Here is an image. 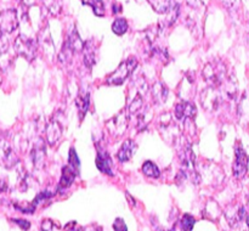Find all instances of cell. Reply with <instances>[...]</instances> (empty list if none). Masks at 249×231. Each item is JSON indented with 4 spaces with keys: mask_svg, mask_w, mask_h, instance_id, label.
Instances as JSON below:
<instances>
[{
    "mask_svg": "<svg viewBox=\"0 0 249 231\" xmlns=\"http://www.w3.org/2000/svg\"><path fill=\"white\" fill-rule=\"evenodd\" d=\"M202 75H203L204 80L211 84V87L215 88L220 87L229 77L226 65L220 60H213L206 63L202 70Z\"/></svg>",
    "mask_w": 249,
    "mask_h": 231,
    "instance_id": "6da1fadb",
    "label": "cell"
},
{
    "mask_svg": "<svg viewBox=\"0 0 249 231\" xmlns=\"http://www.w3.org/2000/svg\"><path fill=\"white\" fill-rule=\"evenodd\" d=\"M225 218L238 231H249V215L245 207L231 206L225 211Z\"/></svg>",
    "mask_w": 249,
    "mask_h": 231,
    "instance_id": "7a4b0ae2",
    "label": "cell"
},
{
    "mask_svg": "<svg viewBox=\"0 0 249 231\" xmlns=\"http://www.w3.org/2000/svg\"><path fill=\"white\" fill-rule=\"evenodd\" d=\"M223 91L220 88L209 87L206 90H203L201 94V104L203 108L208 112H216L224 104Z\"/></svg>",
    "mask_w": 249,
    "mask_h": 231,
    "instance_id": "3957f363",
    "label": "cell"
},
{
    "mask_svg": "<svg viewBox=\"0 0 249 231\" xmlns=\"http://www.w3.org/2000/svg\"><path fill=\"white\" fill-rule=\"evenodd\" d=\"M138 66V61L136 58H128V60L123 61L121 65L118 66L116 71L112 73L111 75H108L106 83L108 85H121L125 82V79H128L130 77L131 73L134 72V70Z\"/></svg>",
    "mask_w": 249,
    "mask_h": 231,
    "instance_id": "277c9868",
    "label": "cell"
},
{
    "mask_svg": "<svg viewBox=\"0 0 249 231\" xmlns=\"http://www.w3.org/2000/svg\"><path fill=\"white\" fill-rule=\"evenodd\" d=\"M17 55L22 56L27 61H33L38 53V43L26 36H18L14 43Z\"/></svg>",
    "mask_w": 249,
    "mask_h": 231,
    "instance_id": "5b68a950",
    "label": "cell"
},
{
    "mask_svg": "<svg viewBox=\"0 0 249 231\" xmlns=\"http://www.w3.org/2000/svg\"><path fill=\"white\" fill-rule=\"evenodd\" d=\"M129 116H130V113H129L128 109H123L106 122L107 130L113 138H119V136H123L125 134L129 124Z\"/></svg>",
    "mask_w": 249,
    "mask_h": 231,
    "instance_id": "8992f818",
    "label": "cell"
},
{
    "mask_svg": "<svg viewBox=\"0 0 249 231\" xmlns=\"http://www.w3.org/2000/svg\"><path fill=\"white\" fill-rule=\"evenodd\" d=\"M248 162L249 158L245 148L242 147L240 142H237L235 147V162L232 165V173L236 179H242L247 174Z\"/></svg>",
    "mask_w": 249,
    "mask_h": 231,
    "instance_id": "52a82bcc",
    "label": "cell"
},
{
    "mask_svg": "<svg viewBox=\"0 0 249 231\" xmlns=\"http://www.w3.org/2000/svg\"><path fill=\"white\" fill-rule=\"evenodd\" d=\"M160 130L163 139H165L168 142H172L179 138L180 130L170 113H164L160 117Z\"/></svg>",
    "mask_w": 249,
    "mask_h": 231,
    "instance_id": "ba28073f",
    "label": "cell"
},
{
    "mask_svg": "<svg viewBox=\"0 0 249 231\" xmlns=\"http://www.w3.org/2000/svg\"><path fill=\"white\" fill-rule=\"evenodd\" d=\"M18 27V16L16 10L9 9L0 12V33L10 34Z\"/></svg>",
    "mask_w": 249,
    "mask_h": 231,
    "instance_id": "9c48e42d",
    "label": "cell"
},
{
    "mask_svg": "<svg viewBox=\"0 0 249 231\" xmlns=\"http://www.w3.org/2000/svg\"><path fill=\"white\" fill-rule=\"evenodd\" d=\"M18 163V157L15 153L14 148L9 141L1 139L0 140V165L6 169H11Z\"/></svg>",
    "mask_w": 249,
    "mask_h": 231,
    "instance_id": "30bf717a",
    "label": "cell"
},
{
    "mask_svg": "<svg viewBox=\"0 0 249 231\" xmlns=\"http://www.w3.org/2000/svg\"><path fill=\"white\" fill-rule=\"evenodd\" d=\"M63 133V124L61 121L56 117H53L50 121L48 122L45 128V141L49 145H55L58 140L61 139Z\"/></svg>",
    "mask_w": 249,
    "mask_h": 231,
    "instance_id": "8fae6325",
    "label": "cell"
},
{
    "mask_svg": "<svg viewBox=\"0 0 249 231\" xmlns=\"http://www.w3.org/2000/svg\"><path fill=\"white\" fill-rule=\"evenodd\" d=\"M197 114V108L196 105L192 104L190 101H184L175 106L174 108V117L178 121H187V119H195Z\"/></svg>",
    "mask_w": 249,
    "mask_h": 231,
    "instance_id": "7c38bea8",
    "label": "cell"
},
{
    "mask_svg": "<svg viewBox=\"0 0 249 231\" xmlns=\"http://www.w3.org/2000/svg\"><path fill=\"white\" fill-rule=\"evenodd\" d=\"M96 167L100 172L104 174L113 177V172H112V160L109 157L108 152L105 150L102 146L97 145V153H96Z\"/></svg>",
    "mask_w": 249,
    "mask_h": 231,
    "instance_id": "4fadbf2b",
    "label": "cell"
},
{
    "mask_svg": "<svg viewBox=\"0 0 249 231\" xmlns=\"http://www.w3.org/2000/svg\"><path fill=\"white\" fill-rule=\"evenodd\" d=\"M31 158L32 162H33V165L36 169H40V168L44 167L46 160V148L43 140H39V142H36L34 145V147L32 148Z\"/></svg>",
    "mask_w": 249,
    "mask_h": 231,
    "instance_id": "5bb4252c",
    "label": "cell"
},
{
    "mask_svg": "<svg viewBox=\"0 0 249 231\" xmlns=\"http://www.w3.org/2000/svg\"><path fill=\"white\" fill-rule=\"evenodd\" d=\"M78 170L74 169L73 167H71L70 164L65 165L62 168V174H61V180L60 184H58V191H63V190H67L68 187H71V185L74 182L75 178H77Z\"/></svg>",
    "mask_w": 249,
    "mask_h": 231,
    "instance_id": "9a60e30c",
    "label": "cell"
},
{
    "mask_svg": "<svg viewBox=\"0 0 249 231\" xmlns=\"http://www.w3.org/2000/svg\"><path fill=\"white\" fill-rule=\"evenodd\" d=\"M136 151V143L134 142L131 139H128L123 142L122 147L119 148L118 153H117V160L121 163H125L131 160L133 155Z\"/></svg>",
    "mask_w": 249,
    "mask_h": 231,
    "instance_id": "2e32d148",
    "label": "cell"
},
{
    "mask_svg": "<svg viewBox=\"0 0 249 231\" xmlns=\"http://www.w3.org/2000/svg\"><path fill=\"white\" fill-rule=\"evenodd\" d=\"M152 97L155 100L156 104H165L168 100V95H169V89L165 84L162 82H156L152 85Z\"/></svg>",
    "mask_w": 249,
    "mask_h": 231,
    "instance_id": "e0dca14e",
    "label": "cell"
},
{
    "mask_svg": "<svg viewBox=\"0 0 249 231\" xmlns=\"http://www.w3.org/2000/svg\"><path fill=\"white\" fill-rule=\"evenodd\" d=\"M65 44L73 51V53H80V51H83L85 43L82 40L79 34H78L77 29H72V31L70 32V34H68Z\"/></svg>",
    "mask_w": 249,
    "mask_h": 231,
    "instance_id": "ac0fdd59",
    "label": "cell"
},
{
    "mask_svg": "<svg viewBox=\"0 0 249 231\" xmlns=\"http://www.w3.org/2000/svg\"><path fill=\"white\" fill-rule=\"evenodd\" d=\"M237 113L242 123L249 124V91H246L241 97L237 106Z\"/></svg>",
    "mask_w": 249,
    "mask_h": 231,
    "instance_id": "d6986e66",
    "label": "cell"
},
{
    "mask_svg": "<svg viewBox=\"0 0 249 231\" xmlns=\"http://www.w3.org/2000/svg\"><path fill=\"white\" fill-rule=\"evenodd\" d=\"M75 106H77L78 113H79L80 119H83L90 107V94L89 92H87V91L79 92L77 96V99H75Z\"/></svg>",
    "mask_w": 249,
    "mask_h": 231,
    "instance_id": "ffe728a7",
    "label": "cell"
},
{
    "mask_svg": "<svg viewBox=\"0 0 249 231\" xmlns=\"http://www.w3.org/2000/svg\"><path fill=\"white\" fill-rule=\"evenodd\" d=\"M83 53H84L85 66L90 70L95 65V62H96V50H95L94 41H88V43L84 44Z\"/></svg>",
    "mask_w": 249,
    "mask_h": 231,
    "instance_id": "44dd1931",
    "label": "cell"
},
{
    "mask_svg": "<svg viewBox=\"0 0 249 231\" xmlns=\"http://www.w3.org/2000/svg\"><path fill=\"white\" fill-rule=\"evenodd\" d=\"M192 87H194V80L191 78L182 79L181 84L179 85V96L181 97V100L189 101L192 94H195V89H192Z\"/></svg>",
    "mask_w": 249,
    "mask_h": 231,
    "instance_id": "7402d4cb",
    "label": "cell"
},
{
    "mask_svg": "<svg viewBox=\"0 0 249 231\" xmlns=\"http://www.w3.org/2000/svg\"><path fill=\"white\" fill-rule=\"evenodd\" d=\"M142 173L151 179H158L160 177V170L152 160H146L142 164Z\"/></svg>",
    "mask_w": 249,
    "mask_h": 231,
    "instance_id": "603a6c76",
    "label": "cell"
},
{
    "mask_svg": "<svg viewBox=\"0 0 249 231\" xmlns=\"http://www.w3.org/2000/svg\"><path fill=\"white\" fill-rule=\"evenodd\" d=\"M151 4L158 14H168L175 2L174 0H151Z\"/></svg>",
    "mask_w": 249,
    "mask_h": 231,
    "instance_id": "cb8c5ba5",
    "label": "cell"
},
{
    "mask_svg": "<svg viewBox=\"0 0 249 231\" xmlns=\"http://www.w3.org/2000/svg\"><path fill=\"white\" fill-rule=\"evenodd\" d=\"M83 4L89 5L96 16L102 17L105 15V5L102 0H83Z\"/></svg>",
    "mask_w": 249,
    "mask_h": 231,
    "instance_id": "d4e9b609",
    "label": "cell"
},
{
    "mask_svg": "<svg viewBox=\"0 0 249 231\" xmlns=\"http://www.w3.org/2000/svg\"><path fill=\"white\" fill-rule=\"evenodd\" d=\"M128 22L124 18H117L116 21L113 22V24H112V31H113V33L117 34V36H123L124 33L128 32Z\"/></svg>",
    "mask_w": 249,
    "mask_h": 231,
    "instance_id": "484cf974",
    "label": "cell"
},
{
    "mask_svg": "<svg viewBox=\"0 0 249 231\" xmlns=\"http://www.w3.org/2000/svg\"><path fill=\"white\" fill-rule=\"evenodd\" d=\"M143 106V100H142V96H141L139 92H136L135 97H134V100L131 101L130 106H129L128 111L130 114H134V113H138V112H140V109L142 108Z\"/></svg>",
    "mask_w": 249,
    "mask_h": 231,
    "instance_id": "4316f807",
    "label": "cell"
},
{
    "mask_svg": "<svg viewBox=\"0 0 249 231\" xmlns=\"http://www.w3.org/2000/svg\"><path fill=\"white\" fill-rule=\"evenodd\" d=\"M167 15H168V17H167V19H165V21H167V24H168V26H173V24L177 22L178 17H179V15H180V6H179V5H178V4L173 5V7L169 10V12H168Z\"/></svg>",
    "mask_w": 249,
    "mask_h": 231,
    "instance_id": "83f0119b",
    "label": "cell"
},
{
    "mask_svg": "<svg viewBox=\"0 0 249 231\" xmlns=\"http://www.w3.org/2000/svg\"><path fill=\"white\" fill-rule=\"evenodd\" d=\"M195 223H196V220H195V218L191 214H184L181 218L180 225H181V229L184 231H191L192 229H194Z\"/></svg>",
    "mask_w": 249,
    "mask_h": 231,
    "instance_id": "f1b7e54d",
    "label": "cell"
},
{
    "mask_svg": "<svg viewBox=\"0 0 249 231\" xmlns=\"http://www.w3.org/2000/svg\"><path fill=\"white\" fill-rule=\"evenodd\" d=\"M206 216H211L212 219L218 218L219 207L214 201H209V203L206 206Z\"/></svg>",
    "mask_w": 249,
    "mask_h": 231,
    "instance_id": "f546056e",
    "label": "cell"
},
{
    "mask_svg": "<svg viewBox=\"0 0 249 231\" xmlns=\"http://www.w3.org/2000/svg\"><path fill=\"white\" fill-rule=\"evenodd\" d=\"M68 164H70L71 167L74 168V169L79 170V167H80L79 158H78L77 152H75V150H74V148H73V147L70 150V157H68Z\"/></svg>",
    "mask_w": 249,
    "mask_h": 231,
    "instance_id": "4dcf8cb0",
    "label": "cell"
},
{
    "mask_svg": "<svg viewBox=\"0 0 249 231\" xmlns=\"http://www.w3.org/2000/svg\"><path fill=\"white\" fill-rule=\"evenodd\" d=\"M51 197H53V194H51L50 191H48V190H45V191L40 192V194H39L38 196H36V198H34L33 206L36 207V206H38V204H40L41 202H45L46 199L51 198Z\"/></svg>",
    "mask_w": 249,
    "mask_h": 231,
    "instance_id": "1f68e13d",
    "label": "cell"
},
{
    "mask_svg": "<svg viewBox=\"0 0 249 231\" xmlns=\"http://www.w3.org/2000/svg\"><path fill=\"white\" fill-rule=\"evenodd\" d=\"M41 231H58V226L50 219H45L41 223Z\"/></svg>",
    "mask_w": 249,
    "mask_h": 231,
    "instance_id": "d6a6232c",
    "label": "cell"
},
{
    "mask_svg": "<svg viewBox=\"0 0 249 231\" xmlns=\"http://www.w3.org/2000/svg\"><path fill=\"white\" fill-rule=\"evenodd\" d=\"M113 229L116 231H128L125 223L122 218H117L113 223Z\"/></svg>",
    "mask_w": 249,
    "mask_h": 231,
    "instance_id": "836d02e7",
    "label": "cell"
},
{
    "mask_svg": "<svg viewBox=\"0 0 249 231\" xmlns=\"http://www.w3.org/2000/svg\"><path fill=\"white\" fill-rule=\"evenodd\" d=\"M12 221L16 223L22 230H29V228H31V223L26 220V219H12Z\"/></svg>",
    "mask_w": 249,
    "mask_h": 231,
    "instance_id": "e575fe53",
    "label": "cell"
},
{
    "mask_svg": "<svg viewBox=\"0 0 249 231\" xmlns=\"http://www.w3.org/2000/svg\"><path fill=\"white\" fill-rule=\"evenodd\" d=\"M7 46H9V44H7L6 38L4 36V34L0 33V55H2L4 53H6Z\"/></svg>",
    "mask_w": 249,
    "mask_h": 231,
    "instance_id": "d590c367",
    "label": "cell"
},
{
    "mask_svg": "<svg viewBox=\"0 0 249 231\" xmlns=\"http://www.w3.org/2000/svg\"><path fill=\"white\" fill-rule=\"evenodd\" d=\"M186 4L192 9H199L203 6V0H186Z\"/></svg>",
    "mask_w": 249,
    "mask_h": 231,
    "instance_id": "8d00e7d4",
    "label": "cell"
},
{
    "mask_svg": "<svg viewBox=\"0 0 249 231\" xmlns=\"http://www.w3.org/2000/svg\"><path fill=\"white\" fill-rule=\"evenodd\" d=\"M78 226H77V223L75 221H71V223H68L67 225L65 226V231H78Z\"/></svg>",
    "mask_w": 249,
    "mask_h": 231,
    "instance_id": "74e56055",
    "label": "cell"
},
{
    "mask_svg": "<svg viewBox=\"0 0 249 231\" xmlns=\"http://www.w3.org/2000/svg\"><path fill=\"white\" fill-rule=\"evenodd\" d=\"M78 231H101V229L99 228V226H87V228H79L78 229Z\"/></svg>",
    "mask_w": 249,
    "mask_h": 231,
    "instance_id": "f35d334b",
    "label": "cell"
},
{
    "mask_svg": "<svg viewBox=\"0 0 249 231\" xmlns=\"http://www.w3.org/2000/svg\"><path fill=\"white\" fill-rule=\"evenodd\" d=\"M219 1L225 5L226 7H232L236 4V0H219Z\"/></svg>",
    "mask_w": 249,
    "mask_h": 231,
    "instance_id": "ab89813d",
    "label": "cell"
},
{
    "mask_svg": "<svg viewBox=\"0 0 249 231\" xmlns=\"http://www.w3.org/2000/svg\"><path fill=\"white\" fill-rule=\"evenodd\" d=\"M6 189H7L6 181H5V180H2V179H0V194H1V192H4V191H6Z\"/></svg>",
    "mask_w": 249,
    "mask_h": 231,
    "instance_id": "60d3db41",
    "label": "cell"
},
{
    "mask_svg": "<svg viewBox=\"0 0 249 231\" xmlns=\"http://www.w3.org/2000/svg\"><path fill=\"white\" fill-rule=\"evenodd\" d=\"M38 1H39V0H22V2H23L26 6H32V5L36 4Z\"/></svg>",
    "mask_w": 249,
    "mask_h": 231,
    "instance_id": "b9f144b4",
    "label": "cell"
},
{
    "mask_svg": "<svg viewBox=\"0 0 249 231\" xmlns=\"http://www.w3.org/2000/svg\"><path fill=\"white\" fill-rule=\"evenodd\" d=\"M1 82H2V70L1 67H0V84H1Z\"/></svg>",
    "mask_w": 249,
    "mask_h": 231,
    "instance_id": "7bdbcfd3",
    "label": "cell"
}]
</instances>
